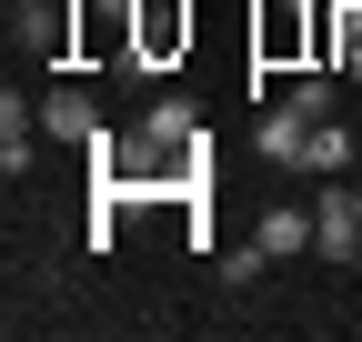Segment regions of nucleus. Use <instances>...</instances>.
I'll return each instance as SVG.
<instances>
[{
	"label": "nucleus",
	"mask_w": 362,
	"mask_h": 342,
	"mask_svg": "<svg viewBox=\"0 0 362 342\" xmlns=\"http://www.w3.org/2000/svg\"><path fill=\"white\" fill-rule=\"evenodd\" d=\"M192 51V0H131V81L171 71Z\"/></svg>",
	"instance_id": "2"
},
{
	"label": "nucleus",
	"mask_w": 362,
	"mask_h": 342,
	"mask_svg": "<svg viewBox=\"0 0 362 342\" xmlns=\"http://www.w3.org/2000/svg\"><path fill=\"white\" fill-rule=\"evenodd\" d=\"M302 141H312V121H302L292 101H272V111H262V161H302Z\"/></svg>",
	"instance_id": "7"
},
{
	"label": "nucleus",
	"mask_w": 362,
	"mask_h": 342,
	"mask_svg": "<svg viewBox=\"0 0 362 342\" xmlns=\"http://www.w3.org/2000/svg\"><path fill=\"white\" fill-rule=\"evenodd\" d=\"M282 101H292L302 121H332V111H342V91H332V71H322V61H312V71L292 81V91H282Z\"/></svg>",
	"instance_id": "9"
},
{
	"label": "nucleus",
	"mask_w": 362,
	"mask_h": 342,
	"mask_svg": "<svg viewBox=\"0 0 362 342\" xmlns=\"http://www.w3.org/2000/svg\"><path fill=\"white\" fill-rule=\"evenodd\" d=\"M352 272H362V252H352Z\"/></svg>",
	"instance_id": "11"
},
{
	"label": "nucleus",
	"mask_w": 362,
	"mask_h": 342,
	"mask_svg": "<svg viewBox=\"0 0 362 342\" xmlns=\"http://www.w3.org/2000/svg\"><path fill=\"white\" fill-rule=\"evenodd\" d=\"M252 242L272 252V262H282V252H312V211H292V201H282V211H262V232H252Z\"/></svg>",
	"instance_id": "8"
},
{
	"label": "nucleus",
	"mask_w": 362,
	"mask_h": 342,
	"mask_svg": "<svg viewBox=\"0 0 362 342\" xmlns=\"http://www.w3.org/2000/svg\"><path fill=\"white\" fill-rule=\"evenodd\" d=\"M141 131L181 151V141H192V131H202V111H192V101H151V111H141Z\"/></svg>",
	"instance_id": "10"
},
{
	"label": "nucleus",
	"mask_w": 362,
	"mask_h": 342,
	"mask_svg": "<svg viewBox=\"0 0 362 342\" xmlns=\"http://www.w3.org/2000/svg\"><path fill=\"white\" fill-rule=\"evenodd\" d=\"M352 151H362V141L342 131V111H332V121H312V141H302V161H292V171H322V182H342Z\"/></svg>",
	"instance_id": "6"
},
{
	"label": "nucleus",
	"mask_w": 362,
	"mask_h": 342,
	"mask_svg": "<svg viewBox=\"0 0 362 342\" xmlns=\"http://www.w3.org/2000/svg\"><path fill=\"white\" fill-rule=\"evenodd\" d=\"M312 252H322V262H352L362 252V182H332L312 201Z\"/></svg>",
	"instance_id": "3"
},
{
	"label": "nucleus",
	"mask_w": 362,
	"mask_h": 342,
	"mask_svg": "<svg viewBox=\"0 0 362 342\" xmlns=\"http://www.w3.org/2000/svg\"><path fill=\"white\" fill-rule=\"evenodd\" d=\"M30 141H40V111H30L21 91H0V171H11V182L30 171Z\"/></svg>",
	"instance_id": "5"
},
{
	"label": "nucleus",
	"mask_w": 362,
	"mask_h": 342,
	"mask_svg": "<svg viewBox=\"0 0 362 342\" xmlns=\"http://www.w3.org/2000/svg\"><path fill=\"white\" fill-rule=\"evenodd\" d=\"M252 61L262 71L322 61V0H262V11H252Z\"/></svg>",
	"instance_id": "1"
},
{
	"label": "nucleus",
	"mask_w": 362,
	"mask_h": 342,
	"mask_svg": "<svg viewBox=\"0 0 362 342\" xmlns=\"http://www.w3.org/2000/svg\"><path fill=\"white\" fill-rule=\"evenodd\" d=\"M101 131H111V121H101V101H90L81 81H71V91H51V101H40V141H81V151H90Z\"/></svg>",
	"instance_id": "4"
}]
</instances>
